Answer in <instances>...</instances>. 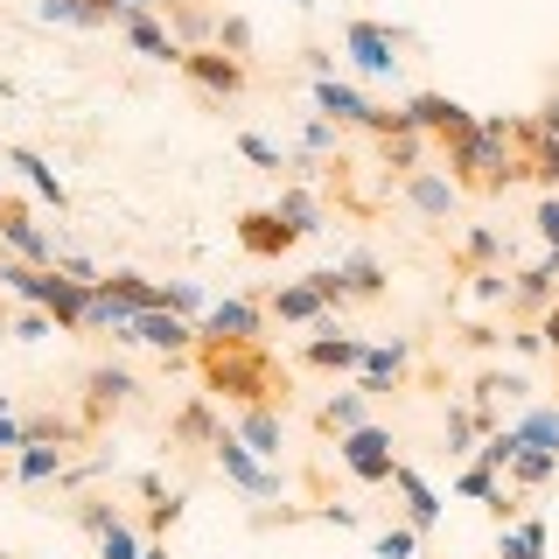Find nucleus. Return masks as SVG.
I'll return each mask as SVG.
<instances>
[{
	"label": "nucleus",
	"instance_id": "obj_1",
	"mask_svg": "<svg viewBox=\"0 0 559 559\" xmlns=\"http://www.w3.org/2000/svg\"><path fill=\"white\" fill-rule=\"evenodd\" d=\"M197 378L210 399H224V406H280L294 413V378L273 364L266 343H197Z\"/></svg>",
	"mask_w": 559,
	"mask_h": 559
},
{
	"label": "nucleus",
	"instance_id": "obj_2",
	"mask_svg": "<svg viewBox=\"0 0 559 559\" xmlns=\"http://www.w3.org/2000/svg\"><path fill=\"white\" fill-rule=\"evenodd\" d=\"M441 168L454 189H476V197H503L511 182H524V154H511V119H483L462 140H433Z\"/></svg>",
	"mask_w": 559,
	"mask_h": 559
},
{
	"label": "nucleus",
	"instance_id": "obj_3",
	"mask_svg": "<svg viewBox=\"0 0 559 559\" xmlns=\"http://www.w3.org/2000/svg\"><path fill=\"white\" fill-rule=\"evenodd\" d=\"M140 392H147V384H140V371H133V364H119V357H98V364H84V371H78V419L98 433V427H112V419L127 413Z\"/></svg>",
	"mask_w": 559,
	"mask_h": 559
},
{
	"label": "nucleus",
	"instance_id": "obj_4",
	"mask_svg": "<svg viewBox=\"0 0 559 559\" xmlns=\"http://www.w3.org/2000/svg\"><path fill=\"white\" fill-rule=\"evenodd\" d=\"M406 43H413L406 28L371 22V14H349V22H343V57H349L357 78H371V84H384V78L406 70Z\"/></svg>",
	"mask_w": 559,
	"mask_h": 559
},
{
	"label": "nucleus",
	"instance_id": "obj_5",
	"mask_svg": "<svg viewBox=\"0 0 559 559\" xmlns=\"http://www.w3.org/2000/svg\"><path fill=\"white\" fill-rule=\"evenodd\" d=\"M336 462L364 489H392V468L406 462V454H399V441H392V427H384V419H364L357 433H343V441H336Z\"/></svg>",
	"mask_w": 559,
	"mask_h": 559
},
{
	"label": "nucleus",
	"instance_id": "obj_6",
	"mask_svg": "<svg viewBox=\"0 0 559 559\" xmlns=\"http://www.w3.org/2000/svg\"><path fill=\"white\" fill-rule=\"evenodd\" d=\"M182 78L197 84V92H203L210 105H231V98H245V92H252V63H245V57H231V49H217V43L189 49V57H182Z\"/></svg>",
	"mask_w": 559,
	"mask_h": 559
},
{
	"label": "nucleus",
	"instance_id": "obj_7",
	"mask_svg": "<svg viewBox=\"0 0 559 559\" xmlns=\"http://www.w3.org/2000/svg\"><path fill=\"white\" fill-rule=\"evenodd\" d=\"M399 105H406L413 133H427V140H462V133L483 127V112H468V105L448 98V92H406Z\"/></svg>",
	"mask_w": 559,
	"mask_h": 559
},
{
	"label": "nucleus",
	"instance_id": "obj_8",
	"mask_svg": "<svg viewBox=\"0 0 559 559\" xmlns=\"http://www.w3.org/2000/svg\"><path fill=\"white\" fill-rule=\"evenodd\" d=\"M294 245H301V231H294V224L280 217L273 203L238 210V252H245V259H266V266H273V259H287V252H294Z\"/></svg>",
	"mask_w": 559,
	"mask_h": 559
},
{
	"label": "nucleus",
	"instance_id": "obj_9",
	"mask_svg": "<svg viewBox=\"0 0 559 559\" xmlns=\"http://www.w3.org/2000/svg\"><path fill=\"white\" fill-rule=\"evenodd\" d=\"M210 454H217V468H224V483H231V489H245V497H280V468H273V462H259V454L245 448L231 427L210 441Z\"/></svg>",
	"mask_w": 559,
	"mask_h": 559
},
{
	"label": "nucleus",
	"instance_id": "obj_10",
	"mask_svg": "<svg viewBox=\"0 0 559 559\" xmlns=\"http://www.w3.org/2000/svg\"><path fill=\"white\" fill-rule=\"evenodd\" d=\"M0 245H8L14 259H28V266H57V238L35 224V210L22 203V197H0Z\"/></svg>",
	"mask_w": 559,
	"mask_h": 559
},
{
	"label": "nucleus",
	"instance_id": "obj_11",
	"mask_svg": "<svg viewBox=\"0 0 559 559\" xmlns=\"http://www.w3.org/2000/svg\"><path fill=\"white\" fill-rule=\"evenodd\" d=\"M266 301H245V294H224V301H210V314H203V336L210 343H266Z\"/></svg>",
	"mask_w": 559,
	"mask_h": 559
},
{
	"label": "nucleus",
	"instance_id": "obj_12",
	"mask_svg": "<svg viewBox=\"0 0 559 559\" xmlns=\"http://www.w3.org/2000/svg\"><path fill=\"white\" fill-rule=\"evenodd\" d=\"M552 301H559V252H538L532 266L511 273V301H503V308H511L518 322H538Z\"/></svg>",
	"mask_w": 559,
	"mask_h": 559
},
{
	"label": "nucleus",
	"instance_id": "obj_13",
	"mask_svg": "<svg viewBox=\"0 0 559 559\" xmlns=\"http://www.w3.org/2000/svg\"><path fill=\"white\" fill-rule=\"evenodd\" d=\"M364 357H371V336H349V329H336V322H322L301 343V364H308V371H349V378H357Z\"/></svg>",
	"mask_w": 559,
	"mask_h": 559
},
{
	"label": "nucleus",
	"instance_id": "obj_14",
	"mask_svg": "<svg viewBox=\"0 0 559 559\" xmlns=\"http://www.w3.org/2000/svg\"><path fill=\"white\" fill-rule=\"evenodd\" d=\"M119 35H127V43H133L147 63H168V70H182V57H189V49H182V35H175V28L162 22V14H140V8H127V14H119Z\"/></svg>",
	"mask_w": 559,
	"mask_h": 559
},
{
	"label": "nucleus",
	"instance_id": "obj_15",
	"mask_svg": "<svg viewBox=\"0 0 559 559\" xmlns=\"http://www.w3.org/2000/svg\"><path fill=\"white\" fill-rule=\"evenodd\" d=\"M224 427H231V419L217 413V399H210V392H189L182 406L168 413V448H210Z\"/></svg>",
	"mask_w": 559,
	"mask_h": 559
},
{
	"label": "nucleus",
	"instance_id": "obj_16",
	"mask_svg": "<svg viewBox=\"0 0 559 559\" xmlns=\"http://www.w3.org/2000/svg\"><path fill=\"white\" fill-rule=\"evenodd\" d=\"M406 371H413V336H384V343H371V357H364L357 384H364L371 399H392L399 384H406Z\"/></svg>",
	"mask_w": 559,
	"mask_h": 559
},
{
	"label": "nucleus",
	"instance_id": "obj_17",
	"mask_svg": "<svg viewBox=\"0 0 559 559\" xmlns=\"http://www.w3.org/2000/svg\"><path fill=\"white\" fill-rule=\"evenodd\" d=\"M127 343H147V349H162V357H189V349L203 343V329L197 322H182V314H133V329H127Z\"/></svg>",
	"mask_w": 559,
	"mask_h": 559
},
{
	"label": "nucleus",
	"instance_id": "obj_18",
	"mask_svg": "<svg viewBox=\"0 0 559 559\" xmlns=\"http://www.w3.org/2000/svg\"><path fill=\"white\" fill-rule=\"evenodd\" d=\"M371 406L378 399L364 392V384H343V392H329L322 406H314V433H322V441H343V433H357L364 419H371Z\"/></svg>",
	"mask_w": 559,
	"mask_h": 559
},
{
	"label": "nucleus",
	"instance_id": "obj_19",
	"mask_svg": "<svg viewBox=\"0 0 559 559\" xmlns=\"http://www.w3.org/2000/svg\"><path fill=\"white\" fill-rule=\"evenodd\" d=\"M399 197H406V210H413V217L441 224V217H454V203H462V189L448 182V168H419L413 182H399Z\"/></svg>",
	"mask_w": 559,
	"mask_h": 559
},
{
	"label": "nucleus",
	"instance_id": "obj_20",
	"mask_svg": "<svg viewBox=\"0 0 559 559\" xmlns=\"http://www.w3.org/2000/svg\"><path fill=\"white\" fill-rule=\"evenodd\" d=\"M308 98H314V112L336 119V127H364V119H371V105H378V98H364L349 78H314Z\"/></svg>",
	"mask_w": 559,
	"mask_h": 559
},
{
	"label": "nucleus",
	"instance_id": "obj_21",
	"mask_svg": "<svg viewBox=\"0 0 559 559\" xmlns=\"http://www.w3.org/2000/svg\"><path fill=\"white\" fill-rule=\"evenodd\" d=\"M392 489H399V497H406V503H399V511H406V524H413L419 538H427L433 524H441V497H433V483L419 476L413 462H399V468H392Z\"/></svg>",
	"mask_w": 559,
	"mask_h": 559
},
{
	"label": "nucleus",
	"instance_id": "obj_22",
	"mask_svg": "<svg viewBox=\"0 0 559 559\" xmlns=\"http://www.w3.org/2000/svg\"><path fill=\"white\" fill-rule=\"evenodd\" d=\"M231 433L259 454V462H280V441H287V413H280V406H245V413L231 419Z\"/></svg>",
	"mask_w": 559,
	"mask_h": 559
},
{
	"label": "nucleus",
	"instance_id": "obj_23",
	"mask_svg": "<svg viewBox=\"0 0 559 559\" xmlns=\"http://www.w3.org/2000/svg\"><path fill=\"white\" fill-rule=\"evenodd\" d=\"M266 314H273V322H308V329L336 322V314L314 301V287H308V280H287V287H273V294H266Z\"/></svg>",
	"mask_w": 559,
	"mask_h": 559
},
{
	"label": "nucleus",
	"instance_id": "obj_24",
	"mask_svg": "<svg viewBox=\"0 0 559 559\" xmlns=\"http://www.w3.org/2000/svg\"><path fill=\"white\" fill-rule=\"evenodd\" d=\"M8 162L28 175V189H35V197H43V203L70 210V182H63L57 168H49V154H43V147H22V140H14V147H8Z\"/></svg>",
	"mask_w": 559,
	"mask_h": 559
},
{
	"label": "nucleus",
	"instance_id": "obj_25",
	"mask_svg": "<svg viewBox=\"0 0 559 559\" xmlns=\"http://www.w3.org/2000/svg\"><path fill=\"white\" fill-rule=\"evenodd\" d=\"M497 399H524V406H532V378L524 371H503V364H483L476 378H468V406H497Z\"/></svg>",
	"mask_w": 559,
	"mask_h": 559
},
{
	"label": "nucleus",
	"instance_id": "obj_26",
	"mask_svg": "<svg viewBox=\"0 0 559 559\" xmlns=\"http://www.w3.org/2000/svg\"><path fill=\"white\" fill-rule=\"evenodd\" d=\"M57 476H70V448L35 441V448L14 454V483H22V489H43V483H57Z\"/></svg>",
	"mask_w": 559,
	"mask_h": 559
},
{
	"label": "nucleus",
	"instance_id": "obj_27",
	"mask_svg": "<svg viewBox=\"0 0 559 559\" xmlns=\"http://www.w3.org/2000/svg\"><path fill=\"white\" fill-rule=\"evenodd\" d=\"M343 280H349V301H384V294H392V273H384V259L371 245H357V252L343 259Z\"/></svg>",
	"mask_w": 559,
	"mask_h": 559
},
{
	"label": "nucleus",
	"instance_id": "obj_28",
	"mask_svg": "<svg viewBox=\"0 0 559 559\" xmlns=\"http://www.w3.org/2000/svg\"><path fill=\"white\" fill-rule=\"evenodd\" d=\"M378 168L384 182H413L427 168V133H399V140H378Z\"/></svg>",
	"mask_w": 559,
	"mask_h": 559
},
{
	"label": "nucleus",
	"instance_id": "obj_29",
	"mask_svg": "<svg viewBox=\"0 0 559 559\" xmlns=\"http://www.w3.org/2000/svg\"><path fill=\"white\" fill-rule=\"evenodd\" d=\"M273 210H280V217H287V224H294L301 238H314V231L329 224V210H322V197H314L308 182H287V189L273 197Z\"/></svg>",
	"mask_w": 559,
	"mask_h": 559
},
{
	"label": "nucleus",
	"instance_id": "obj_30",
	"mask_svg": "<svg viewBox=\"0 0 559 559\" xmlns=\"http://www.w3.org/2000/svg\"><path fill=\"white\" fill-rule=\"evenodd\" d=\"M454 266H462V273L503 266V231H497V224H468V238L454 245Z\"/></svg>",
	"mask_w": 559,
	"mask_h": 559
},
{
	"label": "nucleus",
	"instance_id": "obj_31",
	"mask_svg": "<svg viewBox=\"0 0 559 559\" xmlns=\"http://www.w3.org/2000/svg\"><path fill=\"white\" fill-rule=\"evenodd\" d=\"M518 433H524V448L559 454V399H532V406L518 413Z\"/></svg>",
	"mask_w": 559,
	"mask_h": 559
},
{
	"label": "nucleus",
	"instance_id": "obj_32",
	"mask_svg": "<svg viewBox=\"0 0 559 559\" xmlns=\"http://www.w3.org/2000/svg\"><path fill=\"white\" fill-rule=\"evenodd\" d=\"M552 476H559V454H546V448H518V462L503 468V483H511L518 497H524V489H546Z\"/></svg>",
	"mask_w": 559,
	"mask_h": 559
},
{
	"label": "nucleus",
	"instance_id": "obj_33",
	"mask_svg": "<svg viewBox=\"0 0 559 559\" xmlns=\"http://www.w3.org/2000/svg\"><path fill=\"white\" fill-rule=\"evenodd\" d=\"M441 448H448V454H476V448H483V427H476V413H468V399H454V406H448Z\"/></svg>",
	"mask_w": 559,
	"mask_h": 559
},
{
	"label": "nucleus",
	"instance_id": "obj_34",
	"mask_svg": "<svg viewBox=\"0 0 559 559\" xmlns=\"http://www.w3.org/2000/svg\"><path fill=\"white\" fill-rule=\"evenodd\" d=\"M162 314H182V322H203L210 314V294L197 280H162Z\"/></svg>",
	"mask_w": 559,
	"mask_h": 559
},
{
	"label": "nucleus",
	"instance_id": "obj_35",
	"mask_svg": "<svg viewBox=\"0 0 559 559\" xmlns=\"http://www.w3.org/2000/svg\"><path fill=\"white\" fill-rule=\"evenodd\" d=\"M70 518H78V524H84L92 538H105L112 524H127V511H119L112 497H98V489H92V497H78V503H70Z\"/></svg>",
	"mask_w": 559,
	"mask_h": 559
},
{
	"label": "nucleus",
	"instance_id": "obj_36",
	"mask_svg": "<svg viewBox=\"0 0 559 559\" xmlns=\"http://www.w3.org/2000/svg\"><path fill=\"white\" fill-rule=\"evenodd\" d=\"M518 448H524V433L518 427H497V433H483V448H476V462L489 468V476H503V468L518 462Z\"/></svg>",
	"mask_w": 559,
	"mask_h": 559
},
{
	"label": "nucleus",
	"instance_id": "obj_37",
	"mask_svg": "<svg viewBox=\"0 0 559 559\" xmlns=\"http://www.w3.org/2000/svg\"><path fill=\"white\" fill-rule=\"evenodd\" d=\"M35 14H43V22H63V28H105V14L92 0H35Z\"/></svg>",
	"mask_w": 559,
	"mask_h": 559
},
{
	"label": "nucleus",
	"instance_id": "obj_38",
	"mask_svg": "<svg viewBox=\"0 0 559 559\" xmlns=\"http://www.w3.org/2000/svg\"><path fill=\"white\" fill-rule=\"evenodd\" d=\"M140 552H147V524H133V518L98 538V559H140Z\"/></svg>",
	"mask_w": 559,
	"mask_h": 559
},
{
	"label": "nucleus",
	"instance_id": "obj_39",
	"mask_svg": "<svg viewBox=\"0 0 559 559\" xmlns=\"http://www.w3.org/2000/svg\"><path fill=\"white\" fill-rule=\"evenodd\" d=\"M308 287H314V301H322L329 314H343L349 308V280H343V266H314V273H301Z\"/></svg>",
	"mask_w": 559,
	"mask_h": 559
},
{
	"label": "nucleus",
	"instance_id": "obj_40",
	"mask_svg": "<svg viewBox=\"0 0 559 559\" xmlns=\"http://www.w3.org/2000/svg\"><path fill=\"white\" fill-rule=\"evenodd\" d=\"M238 154H245L252 168H266V175L294 168V154H280V140H266V133H238Z\"/></svg>",
	"mask_w": 559,
	"mask_h": 559
},
{
	"label": "nucleus",
	"instance_id": "obj_41",
	"mask_svg": "<svg viewBox=\"0 0 559 559\" xmlns=\"http://www.w3.org/2000/svg\"><path fill=\"white\" fill-rule=\"evenodd\" d=\"M524 175H532L546 197H559V140H538V147L524 154Z\"/></svg>",
	"mask_w": 559,
	"mask_h": 559
},
{
	"label": "nucleus",
	"instance_id": "obj_42",
	"mask_svg": "<svg viewBox=\"0 0 559 559\" xmlns=\"http://www.w3.org/2000/svg\"><path fill=\"white\" fill-rule=\"evenodd\" d=\"M217 49H231V57H252V22H245L238 8L217 14Z\"/></svg>",
	"mask_w": 559,
	"mask_h": 559
},
{
	"label": "nucleus",
	"instance_id": "obj_43",
	"mask_svg": "<svg viewBox=\"0 0 559 559\" xmlns=\"http://www.w3.org/2000/svg\"><path fill=\"white\" fill-rule=\"evenodd\" d=\"M371 552L378 559H419V532H413V524H392V532L371 538Z\"/></svg>",
	"mask_w": 559,
	"mask_h": 559
},
{
	"label": "nucleus",
	"instance_id": "obj_44",
	"mask_svg": "<svg viewBox=\"0 0 559 559\" xmlns=\"http://www.w3.org/2000/svg\"><path fill=\"white\" fill-rule=\"evenodd\" d=\"M336 133H343V127H336V119H322V112H314V119H308V127H301V147H294V154H308V162H322V154H329V147H336Z\"/></svg>",
	"mask_w": 559,
	"mask_h": 559
},
{
	"label": "nucleus",
	"instance_id": "obj_45",
	"mask_svg": "<svg viewBox=\"0 0 559 559\" xmlns=\"http://www.w3.org/2000/svg\"><path fill=\"white\" fill-rule=\"evenodd\" d=\"M454 489H462V497H476V503H489V497H497V489H503V476H489L483 462H468L462 476H454Z\"/></svg>",
	"mask_w": 559,
	"mask_h": 559
},
{
	"label": "nucleus",
	"instance_id": "obj_46",
	"mask_svg": "<svg viewBox=\"0 0 559 559\" xmlns=\"http://www.w3.org/2000/svg\"><path fill=\"white\" fill-rule=\"evenodd\" d=\"M468 280H476V301H483V308L511 301V273H503V266H483V273H468Z\"/></svg>",
	"mask_w": 559,
	"mask_h": 559
},
{
	"label": "nucleus",
	"instance_id": "obj_47",
	"mask_svg": "<svg viewBox=\"0 0 559 559\" xmlns=\"http://www.w3.org/2000/svg\"><path fill=\"white\" fill-rule=\"evenodd\" d=\"M182 511H189V497H182V489H175L168 503H154V511H147V538H168L175 524H182Z\"/></svg>",
	"mask_w": 559,
	"mask_h": 559
},
{
	"label": "nucleus",
	"instance_id": "obj_48",
	"mask_svg": "<svg viewBox=\"0 0 559 559\" xmlns=\"http://www.w3.org/2000/svg\"><path fill=\"white\" fill-rule=\"evenodd\" d=\"M532 231L546 238V252H559V197H538V210H532Z\"/></svg>",
	"mask_w": 559,
	"mask_h": 559
},
{
	"label": "nucleus",
	"instance_id": "obj_49",
	"mask_svg": "<svg viewBox=\"0 0 559 559\" xmlns=\"http://www.w3.org/2000/svg\"><path fill=\"white\" fill-rule=\"evenodd\" d=\"M28 448V413H0V454H22Z\"/></svg>",
	"mask_w": 559,
	"mask_h": 559
},
{
	"label": "nucleus",
	"instance_id": "obj_50",
	"mask_svg": "<svg viewBox=\"0 0 559 559\" xmlns=\"http://www.w3.org/2000/svg\"><path fill=\"white\" fill-rule=\"evenodd\" d=\"M511 349H518V357H552L546 336H538V322H511Z\"/></svg>",
	"mask_w": 559,
	"mask_h": 559
},
{
	"label": "nucleus",
	"instance_id": "obj_51",
	"mask_svg": "<svg viewBox=\"0 0 559 559\" xmlns=\"http://www.w3.org/2000/svg\"><path fill=\"white\" fill-rule=\"evenodd\" d=\"M301 63H308V78H336V49H329V43H308Z\"/></svg>",
	"mask_w": 559,
	"mask_h": 559
},
{
	"label": "nucleus",
	"instance_id": "obj_52",
	"mask_svg": "<svg viewBox=\"0 0 559 559\" xmlns=\"http://www.w3.org/2000/svg\"><path fill=\"white\" fill-rule=\"evenodd\" d=\"M49 329H57V322H49V314H43V308H28V314H14V336H22V343H35V336H49Z\"/></svg>",
	"mask_w": 559,
	"mask_h": 559
},
{
	"label": "nucleus",
	"instance_id": "obj_53",
	"mask_svg": "<svg viewBox=\"0 0 559 559\" xmlns=\"http://www.w3.org/2000/svg\"><path fill=\"white\" fill-rule=\"evenodd\" d=\"M133 489L147 497V511H154V503H168V497H175V489H168L162 476H154V468H140V476H133Z\"/></svg>",
	"mask_w": 559,
	"mask_h": 559
},
{
	"label": "nucleus",
	"instance_id": "obj_54",
	"mask_svg": "<svg viewBox=\"0 0 559 559\" xmlns=\"http://www.w3.org/2000/svg\"><path fill=\"white\" fill-rule=\"evenodd\" d=\"M532 127H538V140H559V98L538 105V112H532Z\"/></svg>",
	"mask_w": 559,
	"mask_h": 559
},
{
	"label": "nucleus",
	"instance_id": "obj_55",
	"mask_svg": "<svg viewBox=\"0 0 559 559\" xmlns=\"http://www.w3.org/2000/svg\"><path fill=\"white\" fill-rule=\"evenodd\" d=\"M462 343H468V349H497L503 336H497V329H489V322H468V329H462Z\"/></svg>",
	"mask_w": 559,
	"mask_h": 559
},
{
	"label": "nucleus",
	"instance_id": "obj_56",
	"mask_svg": "<svg viewBox=\"0 0 559 559\" xmlns=\"http://www.w3.org/2000/svg\"><path fill=\"white\" fill-rule=\"evenodd\" d=\"M538 336H546V349H552V364H559V301L538 314Z\"/></svg>",
	"mask_w": 559,
	"mask_h": 559
},
{
	"label": "nucleus",
	"instance_id": "obj_57",
	"mask_svg": "<svg viewBox=\"0 0 559 559\" xmlns=\"http://www.w3.org/2000/svg\"><path fill=\"white\" fill-rule=\"evenodd\" d=\"M140 559H168V546H162V538H147V552H140Z\"/></svg>",
	"mask_w": 559,
	"mask_h": 559
},
{
	"label": "nucleus",
	"instance_id": "obj_58",
	"mask_svg": "<svg viewBox=\"0 0 559 559\" xmlns=\"http://www.w3.org/2000/svg\"><path fill=\"white\" fill-rule=\"evenodd\" d=\"M0 483H14V454H0Z\"/></svg>",
	"mask_w": 559,
	"mask_h": 559
},
{
	"label": "nucleus",
	"instance_id": "obj_59",
	"mask_svg": "<svg viewBox=\"0 0 559 559\" xmlns=\"http://www.w3.org/2000/svg\"><path fill=\"white\" fill-rule=\"evenodd\" d=\"M8 329H14V322H8V308H0V336H8Z\"/></svg>",
	"mask_w": 559,
	"mask_h": 559
},
{
	"label": "nucleus",
	"instance_id": "obj_60",
	"mask_svg": "<svg viewBox=\"0 0 559 559\" xmlns=\"http://www.w3.org/2000/svg\"><path fill=\"white\" fill-rule=\"evenodd\" d=\"M294 8H314V0H294Z\"/></svg>",
	"mask_w": 559,
	"mask_h": 559
},
{
	"label": "nucleus",
	"instance_id": "obj_61",
	"mask_svg": "<svg viewBox=\"0 0 559 559\" xmlns=\"http://www.w3.org/2000/svg\"><path fill=\"white\" fill-rule=\"evenodd\" d=\"M0 559H8V552H0Z\"/></svg>",
	"mask_w": 559,
	"mask_h": 559
},
{
	"label": "nucleus",
	"instance_id": "obj_62",
	"mask_svg": "<svg viewBox=\"0 0 559 559\" xmlns=\"http://www.w3.org/2000/svg\"><path fill=\"white\" fill-rule=\"evenodd\" d=\"M552 399H559V392H552Z\"/></svg>",
	"mask_w": 559,
	"mask_h": 559
}]
</instances>
